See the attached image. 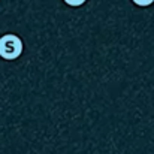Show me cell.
Wrapping results in <instances>:
<instances>
[{
	"label": "cell",
	"instance_id": "7a4b0ae2",
	"mask_svg": "<svg viewBox=\"0 0 154 154\" xmlns=\"http://www.w3.org/2000/svg\"><path fill=\"white\" fill-rule=\"evenodd\" d=\"M66 5H69V6H73V8H78V6H82L87 0H63Z\"/></svg>",
	"mask_w": 154,
	"mask_h": 154
},
{
	"label": "cell",
	"instance_id": "3957f363",
	"mask_svg": "<svg viewBox=\"0 0 154 154\" xmlns=\"http://www.w3.org/2000/svg\"><path fill=\"white\" fill-rule=\"evenodd\" d=\"M135 5H138V6H142V8H145V6H150V5H153L154 0H132Z\"/></svg>",
	"mask_w": 154,
	"mask_h": 154
},
{
	"label": "cell",
	"instance_id": "6da1fadb",
	"mask_svg": "<svg viewBox=\"0 0 154 154\" xmlns=\"http://www.w3.org/2000/svg\"><path fill=\"white\" fill-rule=\"evenodd\" d=\"M23 41L12 33L3 35L0 38V57L5 60H15L23 54Z\"/></svg>",
	"mask_w": 154,
	"mask_h": 154
}]
</instances>
